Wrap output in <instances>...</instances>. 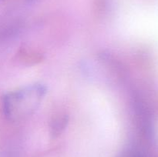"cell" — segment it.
Wrapping results in <instances>:
<instances>
[{
  "instance_id": "6da1fadb",
  "label": "cell",
  "mask_w": 158,
  "mask_h": 157,
  "mask_svg": "<svg viewBox=\"0 0 158 157\" xmlns=\"http://www.w3.org/2000/svg\"><path fill=\"white\" fill-rule=\"evenodd\" d=\"M46 89L40 84L30 85L9 92L3 98V111L8 119L19 121L33 113L43 101Z\"/></svg>"
}]
</instances>
